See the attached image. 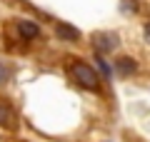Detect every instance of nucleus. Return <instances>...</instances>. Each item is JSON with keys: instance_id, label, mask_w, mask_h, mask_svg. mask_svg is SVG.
Segmentation results:
<instances>
[{"instance_id": "1", "label": "nucleus", "mask_w": 150, "mask_h": 142, "mask_svg": "<svg viewBox=\"0 0 150 142\" xmlns=\"http://www.w3.org/2000/svg\"><path fill=\"white\" fill-rule=\"evenodd\" d=\"M70 75H73V80L80 87H85V90H100V80H98V75H95V70L90 67L88 63H83V60H75L73 65H70Z\"/></svg>"}, {"instance_id": "2", "label": "nucleus", "mask_w": 150, "mask_h": 142, "mask_svg": "<svg viewBox=\"0 0 150 142\" xmlns=\"http://www.w3.org/2000/svg\"><path fill=\"white\" fill-rule=\"evenodd\" d=\"M90 42H93V47L98 50V55H103V53H112L115 47H120V37L115 35V32H108V30H103V32H93Z\"/></svg>"}, {"instance_id": "3", "label": "nucleus", "mask_w": 150, "mask_h": 142, "mask_svg": "<svg viewBox=\"0 0 150 142\" xmlns=\"http://www.w3.org/2000/svg\"><path fill=\"white\" fill-rule=\"evenodd\" d=\"M115 70H118L120 77H133V75L138 72V63H135L133 58H128V55H123V58L115 60Z\"/></svg>"}, {"instance_id": "4", "label": "nucleus", "mask_w": 150, "mask_h": 142, "mask_svg": "<svg viewBox=\"0 0 150 142\" xmlns=\"http://www.w3.org/2000/svg\"><path fill=\"white\" fill-rule=\"evenodd\" d=\"M18 32H20L23 40H33V37L40 35V25L35 20H18Z\"/></svg>"}, {"instance_id": "5", "label": "nucleus", "mask_w": 150, "mask_h": 142, "mask_svg": "<svg viewBox=\"0 0 150 142\" xmlns=\"http://www.w3.org/2000/svg\"><path fill=\"white\" fill-rule=\"evenodd\" d=\"M55 35H58L60 40H68V42L80 40V30L73 27V25H68V22H58V25H55Z\"/></svg>"}, {"instance_id": "6", "label": "nucleus", "mask_w": 150, "mask_h": 142, "mask_svg": "<svg viewBox=\"0 0 150 142\" xmlns=\"http://www.w3.org/2000/svg\"><path fill=\"white\" fill-rule=\"evenodd\" d=\"M13 122H15V112H13V107L8 105V102H0V125L13 127Z\"/></svg>"}, {"instance_id": "7", "label": "nucleus", "mask_w": 150, "mask_h": 142, "mask_svg": "<svg viewBox=\"0 0 150 142\" xmlns=\"http://www.w3.org/2000/svg\"><path fill=\"white\" fill-rule=\"evenodd\" d=\"M10 75H13L10 65H5V63H0V85H5L8 80H10Z\"/></svg>"}, {"instance_id": "8", "label": "nucleus", "mask_w": 150, "mask_h": 142, "mask_svg": "<svg viewBox=\"0 0 150 142\" xmlns=\"http://www.w3.org/2000/svg\"><path fill=\"white\" fill-rule=\"evenodd\" d=\"M120 8L125 13H138V3L135 0H120Z\"/></svg>"}, {"instance_id": "9", "label": "nucleus", "mask_w": 150, "mask_h": 142, "mask_svg": "<svg viewBox=\"0 0 150 142\" xmlns=\"http://www.w3.org/2000/svg\"><path fill=\"white\" fill-rule=\"evenodd\" d=\"M95 63H98V67L103 70V75H105V77H110V75H112V70H110V65H108L105 60H103V55H98V60H95Z\"/></svg>"}, {"instance_id": "10", "label": "nucleus", "mask_w": 150, "mask_h": 142, "mask_svg": "<svg viewBox=\"0 0 150 142\" xmlns=\"http://www.w3.org/2000/svg\"><path fill=\"white\" fill-rule=\"evenodd\" d=\"M145 40L150 42V22H145Z\"/></svg>"}]
</instances>
